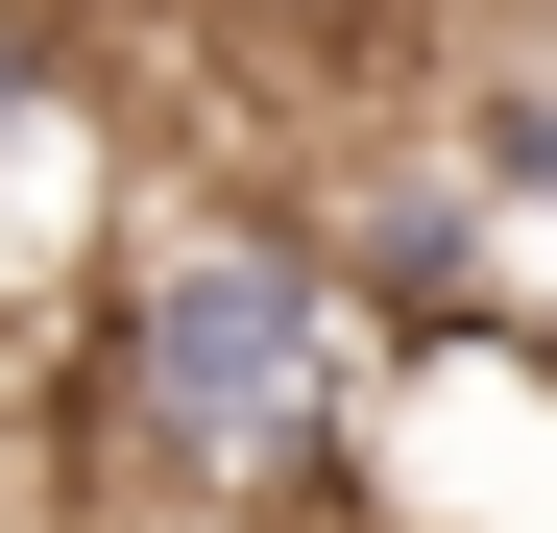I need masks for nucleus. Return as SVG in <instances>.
Masks as SVG:
<instances>
[{
	"label": "nucleus",
	"mask_w": 557,
	"mask_h": 533,
	"mask_svg": "<svg viewBox=\"0 0 557 533\" xmlns=\"http://www.w3.org/2000/svg\"><path fill=\"white\" fill-rule=\"evenodd\" d=\"M73 436H98V485H146L170 533H267V509L363 485L388 364H363V315L315 292L292 219H146L98 266V315H73Z\"/></svg>",
	"instance_id": "nucleus-1"
},
{
	"label": "nucleus",
	"mask_w": 557,
	"mask_h": 533,
	"mask_svg": "<svg viewBox=\"0 0 557 533\" xmlns=\"http://www.w3.org/2000/svg\"><path fill=\"white\" fill-rule=\"evenodd\" d=\"M292 243H315V292H339V315H412V364H436V339H485V266H509V219L460 195L436 146H363Z\"/></svg>",
	"instance_id": "nucleus-2"
},
{
	"label": "nucleus",
	"mask_w": 557,
	"mask_h": 533,
	"mask_svg": "<svg viewBox=\"0 0 557 533\" xmlns=\"http://www.w3.org/2000/svg\"><path fill=\"white\" fill-rule=\"evenodd\" d=\"M436 170L485 219H557V49H485V73H460V98H436Z\"/></svg>",
	"instance_id": "nucleus-3"
},
{
	"label": "nucleus",
	"mask_w": 557,
	"mask_h": 533,
	"mask_svg": "<svg viewBox=\"0 0 557 533\" xmlns=\"http://www.w3.org/2000/svg\"><path fill=\"white\" fill-rule=\"evenodd\" d=\"M25 146H49V0H0V195H25Z\"/></svg>",
	"instance_id": "nucleus-4"
}]
</instances>
